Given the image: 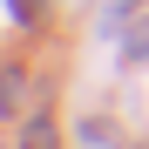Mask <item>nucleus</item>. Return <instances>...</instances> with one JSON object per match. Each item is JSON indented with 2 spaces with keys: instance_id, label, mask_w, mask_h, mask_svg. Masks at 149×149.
Instances as JSON below:
<instances>
[{
  "instance_id": "nucleus-1",
  "label": "nucleus",
  "mask_w": 149,
  "mask_h": 149,
  "mask_svg": "<svg viewBox=\"0 0 149 149\" xmlns=\"http://www.w3.org/2000/svg\"><path fill=\"white\" fill-rule=\"evenodd\" d=\"M122 54H129V61H149V20H142L129 41H122Z\"/></svg>"
},
{
  "instance_id": "nucleus-2",
  "label": "nucleus",
  "mask_w": 149,
  "mask_h": 149,
  "mask_svg": "<svg viewBox=\"0 0 149 149\" xmlns=\"http://www.w3.org/2000/svg\"><path fill=\"white\" fill-rule=\"evenodd\" d=\"M14 14H20V20H34V0H14Z\"/></svg>"
},
{
  "instance_id": "nucleus-3",
  "label": "nucleus",
  "mask_w": 149,
  "mask_h": 149,
  "mask_svg": "<svg viewBox=\"0 0 149 149\" xmlns=\"http://www.w3.org/2000/svg\"><path fill=\"white\" fill-rule=\"evenodd\" d=\"M142 149H149V142H142Z\"/></svg>"
}]
</instances>
